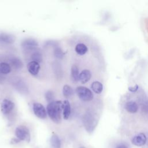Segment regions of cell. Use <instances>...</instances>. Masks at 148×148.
<instances>
[{"label": "cell", "instance_id": "1", "mask_svg": "<svg viewBox=\"0 0 148 148\" xmlns=\"http://www.w3.org/2000/svg\"><path fill=\"white\" fill-rule=\"evenodd\" d=\"M62 102L61 101H54L47 105L46 111L50 119L56 124L61 121V111Z\"/></svg>", "mask_w": 148, "mask_h": 148}, {"label": "cell", "instance_id": "2", "mask_svg": "<svg viewBox=\"0 0 148 148\" xmlns=\"http://www.w3.org/2000/svg\"><path fill=\"white\" fill-rule=\"evenodd\" d=\"M76 92L79 98L83 101H90L93 98L92 91L84 86H79L76 89Z\"/></svg>", "mask_w": 148, "mask_h": 148}, {"label": "cell", "instance_id": "3", "mask_svg": "<svg viewBox=\"0 0 148 148\" xmlns=\"http://www.w3.org/2000/svg\"><path fill=\"white\" fill-rule=\"evenodd\" d=\"M15 135L19 140L29 141L30 134L28 129L24 125L18 126L15 130Z\"/></svg>", "mask_w": 148, "mask_h": 148}, {"label": "cell", "instance_id": "4", "mask_svg": "<svg viewBox=\"0 0 148 148\" xmlns=\"http://www.w3.org/2000/svg\"><path fill=\"white\" fill-rule=\"evenodd\" d=\"M32 109L34 114L39 119H45L47 117V111L42 104L38 102L34 103Z\"/></svg>", "mask_w": 148, "mask_h": 148}, {"label": "cell", "instance_id": "5", "mask_svg": "<svg viewBox=\"0 0 148 148\" xmlns=\"http://www.w3.org/2000/svg\"><path fill=\"white\" fill-rule=\"evenodd\" d=\"M14 108V103L13 101L8 99H4L1 105V110L3 114H7L11 112Z\"/></svg>", "mask_w": 148, "mask_h": 148}, {"label": "cell", "instance_id": "6", "mask_svg": "<svg viewBox=\"0 0 148 148\" xmlns=\"http://www.w3.org/2000/svg\"><path fill=\"white\" fill-rule=\"evenodd\" d=\"M21 46L25 50H32L38 46V42L33 38H26L21 42Z\"/></svg>", "mask_w": 148, "mask_h": 148}, {"label": "cell", "instance_id": "7", "mask_svg": "<svg viewBox=\"0 0 148 148\" xmlns=\"http://www.w3.org/2000/svg\"><path fill=\"white\" fill-rule=\"evenodd\" d=\"M16 37L14 35L9 33H0V43L5 44H12L14 42Z\"/></svg>", "mask_w": 148, "mask_h": 148}, {"label": "cell", "instance_id": "8", "mask_svg": "<svg viewBox=\"0 0 148 148\" xmlns=\"http://www.w3.org/2000/svg\"><path fill=\"white\" fill-rule=\"evenodd\" d=\"M27 69L30 74L33 76H35L39 71L40 65L36 61H30L27 64Z\"/></svg>", "mask_w": 148, "mask_h": 148}, {"label": "cell", "instance_id": "9", "mask_svg": "<svg viewBox=\"0 0 148 148\" xmlns=\"http://www.w3.org/2000/svg\"><path fill=\"white\" fill-rule=\"evenodd\" d=\"M146 142V135L143 133H140L135 135L132 140V143L137 146H142L144 145Z\"/></svg>", "mask_w": 148, "mask_h": 148}, {"label": "cell", "instance_id": "10", "mask_svg": "<svg viewBox=\"0 0 148 148\" xmlns=\"http://www.w3.org/2000/svg\"><path fill=\"white\" fill-rule=\"evenodd\" d=\"M62 111L63 118L65 120L68 119L71 114V105L68 100H64L62 102Z\"/></svg>", "mask_w": 148, "mask_h": 148}, {"label": "cell", "instance_id": "11", "mask_svg": "<svg viewBox=\"0 0 148 148\" xmlns=\"http://www.w3.org/2000/svg\"><path fill=\"white\" fill-rule=\"evenodd\" d=\"M91 77V73L88 69H84L80 73L79 80L83 84L88 82L90 80Z\"/></svg>", "mask_w": 148, "mask_h": 148}, {"label": "cell", "instance_id": "12", "mask_svg": "<svg viewBox=\"0 0 148 148\" xmlns=\"http://www.w3.org/2000/svg\"><path fill=\"white\" fill-rule=\"evenodd\" d=\"M125 109L128 113H135L137 112L138 110V105L136 102L134 101H130L125 103Z\"/></svg>", "mask_w": 148, "mask_h": 148}, {"label": "cell", "instance_id": "13", "mask_svg": "<svg viewBox=\"0 0 148 148\" xmlns=\"http://www.w3.org/2000/svg\"><path fill=\"white\" fill-rule=\"evenodd\" d=\"M91 87L92 91L96 94H101L103 90V85L98 81L94 82L91 84Z\"/></svg>", "mask_w": 148, "mask_h": 148}, {"label": "cell", "instance_id": "14", "mask_svg": "<svg viewBox=\"0 0 148 148\" xmlns=\"http://www.w3.org/2000/svg\"><path fill=\"white\" fill-rule=\"evenodd\" d=\"M50 143L54 148H60L61 146V140L59 137L56 134H53L51 136Z\"/></svg>", "mask_w": 148, "mask_h": 148}, {"label": "cell", "instance_id": "15", "mask_svg": "<svg viewBox=\"0 0 148 148\" xmlns=\"http://www.w3.org/2000/svg\"><path fill=\"white\" fill-rule=\"evenodd\" d=\"M75 51L79 55H84L87 52L88 48L83 43H78L75 47Z\"/></svg>", "mask_w": 148, "mask_h": 148}, {"label": "cell", "instance_id": "16", "mask_svg": "<svg viewBox=\"0 0 148 148\" xmlns=\"http://www.w3.org/2000/svg\"><path fill=\"white\" fill-rule=\"evenodd\" d=\"M71 77L74 81L77 82L78 80H79L80 73L79 72V69L76 65H73L72 66L71 70Z\"/></svg>", "mask_w": 148, "mask_h": 148}, {"label": "cell", "instance_id": "17", "mask_svg": "<svg viewBox=\"0 0 148 148\" xmlns=\"http://www.w3.org/2000/svg\"><path fill=\"white\" fill-rule=\"evenodd\" d=\"M62 94L65 98H69L73 94V90L70 86L65 84L62 88Z\"/></svg>", "mask_w": 148, "mask_h": 148}, {"label": "cell", "instance_id": "18", "mask_svg": "<svg viewBox=\"0 0 148 148\" xmlns=\"http://www.w3.org/2000/svg\"><path fill=\"white\" fill-rule=\"evenodd\" d=\"M14 86L16 88L21 92H25L27 90V87L24 82H23L21 80H19L18 82H16L14 83Z\"/></svg>", "mask_w": 148, "mask_h": 148}, {"label": "cell", "instance_id": "19", "mask_svg": "<svg viewBox=\"0 0 148 148\" xmlns=\"http://www.w3.org/2000/svg\"><path fill=\"white\" fill-rule=\"evenodd\" d=\"M11 71L10 65L6 62L0 63V73L1 74H8Z\"/></svg>", "mask_w": 148, "mask_h": 148}, {"label": "cell", "instance_id": "20", "mask_svg": "<svg viewBox=\"0 0 148 148\" xmlns=\"http://www.w3.org/2000/svg\"><path fill=\"white\" fill-rule=\"evenodd\" d=\"M10 62L15 69H21L23 66L22 61L17 57L12 58L10 60Z\"/></svg>", "mask_w": 148, "mask_h": 148}, {"label": "cell", "instance_id": "21", "mask_svg": "<svg viewBox=\"0 0 148 148\" xmlns=\"http://www.w3.org/2000/svg\"><path fill=\"white\" fill-rule=\"evenodd\" d=\"M31 58L34 61H36L38 63L40 62L43 60L41 53L38 51H36L32 53L31 56Z\"/></svg>", "mask_w": 148, "mask_h": 148}, {"label": "cell", "instance_id": "22", "mask_svg": "<svg viewBox=\"0 0 148 148\" xmlns=\"http://www.w3.org/2000/svg\"><path fill=\"white\" fill-rule=\"evenodd\" d=\"M54 55L56 58L61 59L63 58L64 56V53L60 47H56L54 50Z\"/></svg>", "mask_w": 148, "mask_h": 148}, {"label": "cell", "instance_id": "23", "mask_svg": "<svg viewBox=\"0 0 148 148\" xmlns=\"http://www.w3.org/2000/svg\"><path fill=\"white\" fill-rule=\"evenodd\" d=\"M45 98L49 103L54 101V94L53 92L51 91H47L45 94Z\"/></svg>", "mask_w": 148, "mask_h": 148}, {"label": "cell", "instance_id": "24", "mask_svg": "<svg viewBox=\"0 0 148 148\" xmlns=\"http://www.w3.org/2000/svg\"><path fill=\"white\" fill-rule=\"evenodd\" d=\"M138 88H139V86L138 85H135V86H134L133 87H130L128 88V90L131 91V92H135V91H136L138 90Z\"/></svg>", "mask_w": 148, "mask_h": 148}, {"label": "cell", "instance_id": "25", "mask_svg": "<svg viewBox=\"0 0 148 148\" xmlns=\"http://www.w3.org/2000/svg\"><path fill=\"white\" fill-rule=\"evenodd\" d=\"M116 148H128V147L124 144H120L119 145H117Z\"/></svg>", "mask_w": 148, "mask_h": 148}, {"label": "cell", "instance_id": "26", "mask_svg": "<svg viewBox=\"0 0 148 148\" xmlns=\"http://www.w3.org/2000/svg\"><path fill=\"white\" fill-rule=\"evenodd\" d=\"M1 73H0V80H1V79H2V76H1Z\"/></svg>", "mask_w": 148, "mask_h": 148}, {"label": "cell", "instance_id": "27", "mask_svg": "<svg viewBox=\"0 0 148 148\" xmlns=\"http://www.w3.org/2000/svg\"><path fill=\"white\" fill-rule=\"evenodd\" d=\"M79 148H85L84 147H83V146H82V147H80Z\"/></svg>", "mask_w": 148, "mask_h": 148}]
</instances>
